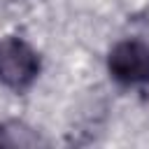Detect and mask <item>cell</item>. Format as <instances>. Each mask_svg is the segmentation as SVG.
<instances>
[{"mask_svg":"<svg viewBox=\"0 0 149 149\" xmlns=\"http://www.w3.org/2000/svg\"><path fill=\"white\" fill-rule=\"evenodd\" d=\"M40 54L21 37L0 40V81L12 91H26L40 74Z\"/></svg>","mask_w":149,"mask_h":149,"instance_id":"1","label":"cell"},{"mask_svg":"<svg viewBox=\"0 0 149 149\" xmlns=\"http://www.w3.org/2000/svg\"><path fill=\"white\" fill-rule=\"evenodd\" d=\"M107 70L123 86L149 84V44L142 40H121L109 49Z\"/></svg>","mask_w":149,"mask_h":149,"instance_id":"2","label":"cell"}]
</instances>
